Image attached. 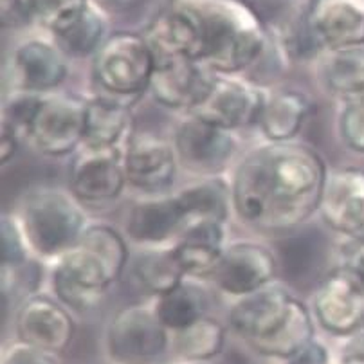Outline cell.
Listing matches in <instances>:
<instances>
[{"label":"cell","instance_id":"obj_27","mask_svg":"<svg viewBox=\"0 0 364 364\" xmlns=\"http://www.w3.org/2000/svg\"><path fill=\"white\" fill-rule=\"evenodd\" d=\"M314 318L301 299L294 298L287 316L265 339L251 346L258 355L285 360L314 339Z\"/></svg>","mask_w":364,"mask_h":364},{"label":"cell","instance_id":"obj_35","mask_svg":"<svg viewBox=\"0 0 364 364\" xmlns=\"http://www.w3.org/2000/svg\"><path fill=\"white\" fill-rule=\"evenodd\" d=\"M337 128L345 146L355 154L364 155V100L343 105Z\"/></svg>","mask_w":364,"mask_h":364},{"label":"cell","instance_id":"obj_18","mask_svg":"<svg viewBox=\"0 0 364 364\" xmlns=\"http://www.w3.org/2000/svg\"><path fill=\"white\" fill-rule=\"evenodd\" d=\"M303 20L319 53L364 46V0H312Z\"/></svg>","mask_w":364,"mask_h":364},{"label":"cell","instance_id":"obj_24","mask_svg":"<svg viewBox=\"0 0 364 364\" xmlns=\"http://www.w3.org/2000/svg\"><path fill=\"white\" fill-rule=\"evenodd\" d=\"M318 77L326 94L345 103L364 100V46L323 50Z\"/></svg>","mask_w":364,"mask_h":364},{"label":"cell","instance_id":"obj_13","mask_svg":"<svg viewBox=\"0 0 364 364\" xmlns=\"http://www.w3.org/2000/svg\"><path fill=\"white\" fill-rule=\"evenodd\" d=\"M15 326L20 341L56 355L65 352L76 336L70 310L56 296L43 292H35L20 301Z\"/></svg>","mask_w":364,"mask_h":364},{"label":"cell","instance_id":"obj_29","mask_svg":"<svg viewBox=\"0 0 364 364\" xmlns=\"http://www.w3.org/2000/svg\"><path fill=\"white\" fill-rule=\"evenodd\" d=\"M132 274L137 285L154 298L168 294L188 278L171 245L144 249L134 259Z\"/></svg>","mask_w":364,"mask_h":364},{"label":"cell","instance_id":"obj_8","mask_svg":"<svg viewBox=\"0 0 364 364\" xmlns=\"http://www.w3.org/2000/svg\"><path fill=\"white\" fill-rule=\"evenodd\" d=\"M178 164L198 178L222 177L238 150L237 132L188 114L173 132Z\"/></svg>","mask_w":364,"mask_h":364},{"label":"cell","instance_id":"obj_9","mask_svg":"<svg viewBox=\"0 0 364 364\" xmlns=\"http://www.w3.org/2000/svg\"><path fill=\"white\" fill-rule=\"evenodd\" d=\"M124 148L82 146L74 154L69 190L85 205L112 202L128 184Z\"/></svg>","mask_w":364,"mask_h":364},{"label":"cell","instance_id":"obj_16","mask_svg":"<svg viewBox=\"0 0 364 364\" xmlns=\"http://www.w3.org/2000/svg\"><path fill=\"white\" fill-rule=\"evenodd\" d=\"M318 215L328 229L346 240H364V168L330 171Z\"/></svg>","mask_w":364,"mask_h":364},{"label":"cell","instance_id":"obj_31","mask_svg":"<svg viewBox=\"0 0 364 364\" xmlns=\"http://www.w3.org/2000/svg\"><path fill=\"white\" fill-rule=\"evenodd\" d=\"M224 345L225 326L210 314L171 333V350L181 363L215 360L224 350Z\"/></svg>","mask_w":364,"mask_h":364},{"label":"cell","instance_id":"obj_12","mask_svg":"<svg viewBox=\"0 0 364 364\" xmlns=\"http://www.w3.org/2000/svg\"><path fill=\"white\" fill-rule=\"evenodd\" d=\"M312 309L325 332L348 337L364 328V283L339 265L319 283Z\"/></svg>","mask_w":364,"mask_h":364},{"label":"cell","instance_id":"obj_38","mask_svg":"<svg viewBox=\"0 0 364 364\" xmlns=\"http://www.w3.org/2000/svg\"><path fill=\"white\" fill-rule=\"evenodd\" d=\"M337 364H364V328L343 337Z\"/></svg>","mask_w":364,"mask_h":364},{"label":"cell","instance_id":"obj_30","mask_svg":"<svg viewBox=\"0 0 364 364\" xmlns=\"http://www.w3.org/2000/svg\"><path fill=\"white\" fill-rule=\"evenodd\" d=\"M154 306L161 323L173 333L208 316L210 298L202 285L186 278L173 291L155 298Z\"/></svg>","mask_w":364,"mask_h":364},{"label":"cell","instance_id":"obj_34","mask_svg":"<svg viewBox=\"0 0 364 364\" xmlns=\"http://www.w3.org/2000/svg\"><path fill=\"white\" fill-rule=\"evenodd\" d=\"M33 259L26 238L18 228L15 215L4 213L2 217V267H15Z\"/></svg>","mask_w":364,"mask_h":364},{"label":"cell","instance_id":"obj_40","mask_svg":"<svg viewBox=\"0 0 364 364\" xmlns=\"http://www.w3.org/2000/svg\"><path fill=\"white\" fill-rule=\"evenodd\" d=\"M2 23H4L6 28L29 26L26 0H2Z\"/></svg>","mask_w":364,"mask_h":364},{"label":"cell","instance_id":"obj_23","mask_svg":"<svg viewBox=\"0 0 364 364\" xmlns=\"http://www.w3.org/2000/svg\"><path fill=\"white\" fill-rule=\"evenodd\" d=\"M224 225L217 222L188 225L171 245L188 278H211L228 247Z\"/></svg>","mask_w":364,"mask_h":364},{"label":"cell","instance_id":"obj_41","mask_svg":"<svg viewBox=\"0 0 364 364\" xmlns=\"http://www.w3.org/2000/svg\"><path fill=\"white\" fill-rule=\"evenodd\" d=\"M90 2L105 13H124L136 8L141 0H90Z\"/></svg>","mask_w":364,"mask_h":364},{"label":"cell","instance_id":"obj_1","mask_svg":"<svg viewBox=\"0 0 364 364\" xmlns=\"http://www.w3.org/2000/svg\"><path fill=\"white\" fill-rule=\"evenodd\" d=\"M328 173L323 155L310 144L265 143L232 171V211L249 228L291 231L318 215Z\"/></svg>","mask_w":364,"mask_h":364},{"label":"cell","instance_id":"obj_25","mask_svg":"<svg viewBox=\"0 0 364 364\" xmlns=\"http://www.w3.org/2000/svg\"><path fill=\"white\" fill-rule=\"evenodd\" d=\"M132 107L109 97H87V127L83 146L124 148L134 136Z\"/></svg>","mask_w":364,"mask_h":364},{"label":"cell","instance_id":"obj_14","mask_svg":"<svg viewBox=\"0 0 364 364\" xmlns=\"http://www.w3.org/2000/svg\"><path fill=\"white\" fill-rule=\"evenodd\" d=\"M276 271L278 259L267 245L240 240L228 244L210 279L222 294L238 299L274 282Z\"/></svg>","mask_w":364,"mask_h":364},{"label":"cell","instance_id":"obj_3","mask_svg":"<svg viewBox=\"0 0 364 364\" xmlns=\"http://www.w3.org/2000/svg\"><path fill=\"white\" fill-rule=\"evenodd\" d=\"M33 258L53 262L77 244L89 228V215L70 190L38 186L20 198L15 213Z\"/></svg>","mask_w":364,"mask_h":364},{"label":"cell","instance_id":"obj_15","mask_svg":"<svg viewBox=\"0 0 364 364\" xmlns=\"http://www.w3.org/2000/svg\"><path fill=\"white\" fill-rule=\"evenodd\" d=\"M178 164L173 141L154 132H136L124 150L127 181L144 195L168 193L177 181Z\"/></svg>","mask_w":364,"mask_h":364},{"label":"cell","instance_id":"obj_10","mask_svg":"<svg viewBox=\"0 0 364 364\" xmlns=\"http://www.w3.org/2000/svg\"><path fill=\"white\" fill-rule=\"evenodd\" d=\"M265 97L267 90L256 83L245 82L238 76L218 74L208 96L190 114L225 130L238 132L244 128L258 127Z\"/></svg>","mask_w":364,"mask_h":364},{"label":"cell","instance_id":"obj_36","mask_svg":"<svg viewBox=\"0 0 364 364\" xmlns=\"http://www.w3.org/2000/svg\"><path fill=\"white\" fill-rule=\"evenodd\" d=\"M0 364H60V360L56 353L46 352L16 339L4 348Z\"/></svg>","mask_w":364,"mask_h":364},{"label":"cell","instance_id":"obj_21","mask_svg":"<svg viewBox=\"0 0 364 364\" xmlns=\"http://www.w3.org/2000/svg\"><path fill=\"white\" fill-rule=\"evenodd\" d=\"M144 40L155 56V63L166 60L202 62V38L193 20L175 6L168 4L148 22Z\"/></svg>","mask_w":364,"mask_h":364},{"label":"cell","instance_id":"obj_37","mask_svg":"<svg viewBox=\"0 0 364 364\" xmlns=\"http://www.w3.org/2000/svg\"><path fill=\"white\" fill-rule=\"evenodd\" d=\"M283 364H332V353L328 346L318 339H310L298 352L283 360Z\"/></svg>","mask_w":364,"mask_h":364},{"label":"cell","instance_id":"obj_42","mask_svg":"<svg viewBox=\"0 0 364 364\" xmlns=\"http://www.w3.org/2000/svg\"><path fill=\"white\" fill-rule=\"evenodd\" d=\"M182 364H218L215 360H204V363H182Z\"/></svg>","mask_w":364,"mask_h":364},{"label":"cell","instance_id":"obj_2","mask_svg":"<svg viewBox=\"0 0 364 364\" xmlns=\"http://www.w3.org/2000/svg\"><path fill=\"white\" fill-rule=\"evenodd\" d=\"M197 26L202 62L220 76H238L264 58L271 31L244 0H170Z\"/></svg>","mask_w":364,"mask_h":364},{"label":"cell","instance_id":"obj_17","mask_svg":"<svg viewBox=\"0 0 364 364\" xmlns=\"http://www.w3.org/2000/svg\"><path fill=\"white\" fill-rule=\"evenodd\" d=\"M217 76L198 60H166L155 63L148 94L163 109L190 114L204 101Z\"/></svg>","mask_w":364,"mask_h":364},{"label":"cell","instance_id":"obj_19","mask_svg":"<svg viewBox=\"0 0 364 364\" xmlns=\"http://www.w3.org/2000/svg\"><path fill=\"white\" fill-rule=\"evenodd\" d=\"M296 296L283 283L272 282L259 291L235 299L229 309L231 330L249 346L262 341L287 316Z\"/></svg>","mask_w":364,"mask_h":364},{"label":"cell","instance_id":"obj_6","mask_svg":"<svg viewBox=\"0 0 364 364\" xmlns=\"http://www.w3.org/2000/svg\"><path fill=\"white\" fill-rule=\"evenodd\" d=\"M87 127V97L46 94L33 117L29 141L38 154L60 159L83 146Z\"/></svg>","mask_w":364,"mask_h":364},{"label":"cell","instance_id":"obj_7","mask_svg":"<svg viewBox=\"0 0 364 364\" xmlns=\"http://www.w3.org/2000/svg\"><path fill=\"white\" fill-rule=\"evenodd\" d=\"M50 282L55 296L70 312L87 314L103 303L117 279L96 252L77 242L56 259Z\"/></svg>","mask_w":364,"mask_h":364},{"label":"cell","instance_id":"obj_20","mask_svg":"<svg viewBox=\"0 0 364 364\" xmlns=\"http://www.w3.org/2000/svg\"><path fill=\"white\" fill-rule=\"evenodd\" d=\"M188 228L186 215L177 193L146 195L130 208L127 235L144 247H168Z\"/></svg>","mask_w":364,"mask_h":364},{"label":"cell","instance_id":"obj_22","mask_svg":"<svg viewBox=\"0 0 364 364\" xmlns=\"http://www.w3.org/2000/svg\"><path fill=\"white\" fill-rule=\"evenodd\" d=\"M312 100L294 87H278L267 90L258 128L267 143L296 141L312 114Z\"/></svg>","mask_w":364,"mask_h":364},{"label":"cell","instance_id":"obj_4","mask_svg":"<svg viewBox=\"0 0 364 364\" xmlns=\"http://www.w3.org/2000/svg\"><path fill=\"white\" fill-rule=\"evenodd\" d=\"M155 56L143 33H110L92 58L90 77L96 96L134 107L150 90Z\"/></svg>","mask_w":364,"mask_h":364},{"label":"cell","instance_id":"obj_39","mask_svg":"<svg viewBox=\"0 0 364 364\" xmlns=\"http://www.w3.org/2000/svg\"><path fill=\"white\" fill-rule=\"evenodd\" d=\"M341 267L364 283V240H348L343 245Z\"/></svg>","mask_w":364,"mask_h":364},{"label":"cell","instance_id":"obj_33","mask_svg":"<svg viewBox=\"0 0 364 364\" xmlns=\"http://www.w3.org/2000/svg\"><path fill=\"white\" fill-rule=\"evenodd\" d=\"M43 96L46 94L9 90L4 100V107H2V132L11 134L20 143L29 141L33 117H35Z\"/></svg>","mask_w":364,"mask_h":364},{"label":"cell","instance_id":"obj_28","mask_svg":"<svg viewBox=\"0 0 364 364\" xmlns=\"http://www.w3.org/2000/svg\"><path fill=\"white\" fill-rule=\"evenodd\" d=\"M107 13L90 2L82 15L53 36L56 46L63 50L69 60L94 58L100 47L109 38Z\"/></svg>","mask_w":364,"mask_h":364},{"label":"cell","instance_id":"obj_26","mask_svg":"<svg viewBox=\"0 0 364 364\" xmlns=\"http://www.w3.org/2000/svg\"><path fill=\"white\" fill-rule=\"evenodd\" d=\"M188 225L200 222L225 224L232 211L231 182L222 177L198 178L197 182L177 191Z\"/></svg>","mask_w":364,"mask_h":364},{"label":"cell","instance_id":"obj_32","mask_svg":"<svg viewBox=\"0 0 364 364\" xmlns=\"http://www.w3.org/2000/svg\"><path fill=\"white\" fill-rule=\"evenodd\" d=\"M26 4L29 26H36L55 36L82 15L90 0H26Z\"/></svg>","mask_w":364,"mask_h":364},{"label":"cell","instance_id":"obj_5","mask_svg":"<svg viewBox=\"0 0 364 364\" xmlns=\"http://www.w3.org/2000/svg\"><path fill=\"white\" fill-rule=\"evenodd\" d=\"M171 348V333L154 303L121 309L105 332V352L112 364H155Z\"/></svg>","mask_w":364,"mask_h":364},{"label":"cell","instance_id":"obj_11","mask_svg":"<svg viewBox=\"0 0 364 364\" xmlns=\"http://www.w3.org/2000/svg\"><path fill=\"white\" fill-rule=\"evenodd\" d=\"M69 76V58L55 40L31 38L18 43L9 56L6 80L9 90L31 94L56 92Z\"/></svg>","mask_w":364,"mask_h":364}]
</instances>
